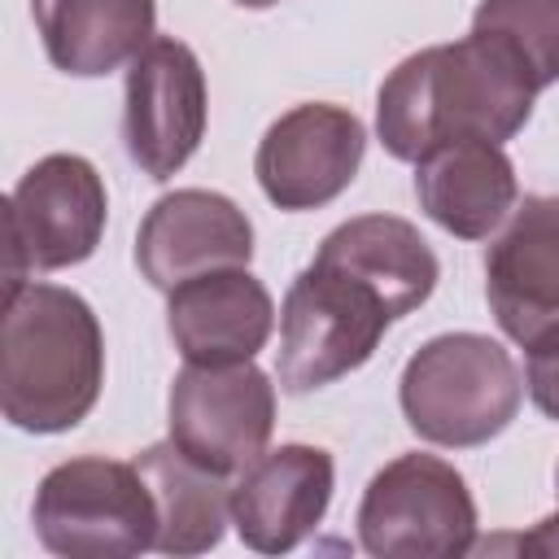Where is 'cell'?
Listing matches in <instances>:
<instances>
[{
  "instance_id": "cell-2",
  "label": "cell",
  "mask_w": 559,
  "mask_h": 559,
  "mask_svg": "<svg viewBox=\"0 0 559 559\" xmlns=\"http://www.w3.org/2000/svg\"><path fill=\"white\" fill-rule=\"evenodd\" d=\"M105 384V332L92 306L61 284H22L4 301L0 406L22 432L79 428Z\"/></svg>"
},
{
  "instance_id": "cell-16",
  "label": "cell",
  "mask_w": 559,
  "mask_h": 559,
  "mask_svg": "<svg viewBox=\"0 0 559 559\" xmlns=\"http://www.w3.org/2000/svg\"><path fill=\"white\" fill-rule=\"evenodd\" d=\"M48 61L74 79H100L140 57L157 26V0H31Z\"/></svg>"
},
{
  "instance_id": "cell-17",
  "label": "cell",
  "mask_w": 559,
  "mask_h": 559,
  "mask_svg": "<svg viewBox=\"0 0 559 559\" xmlns=\"http://www.w3.org/2000/svg\"><path fill=\"white\" fill-rule=\"evenodd\" d=\"M314 258L336 262V266L354 271L358 280H367L384 297L393 319L419 310L432 297L437 275H441L437 253L428 249L419 227L397 214H358V218L332 227Z\"/></svg>"
},
{
  "instance_id": "cell-12",
  "label": "cell",
  "mask_w": 559,
  "mask_h": 559,
  "mask_svg": "<svg viewBox=\"0 0 559 559\" xmlns=\"http://www.w3.org/2000/svg\"><path fill=\"white\" fill-rule=\"evenodd\" d=\"M485 297L515 345L559 336V197H524L511 210L485 253Z\"/></svg>"
},
{
  "instance_id": "cell-5",
  "label": "cell",
  "mask_w": 559,
  "mask_h": 559,
  "mask_svg": "<svg viewBox=\"0 0 559 559\" xmlns=\"http://www.w3.org/2000/svg\"><path fill=\"white\" fill-rule=\"evenodd\" d=\"M389 323L393 314L367 280L314 258L288 284L280 306V389L314 393L358 371L376 354Z\"/></svg>"
},
{
  "instance_id": "cell-7",
  "label": "cell",
  "mask_w": 559,
  "mask_h": 559,
  "mask_svg": "<svg viewBox=\"0 0 559 559\" xmlns=\"http://www.w3.org/2000/svg\"><path fill=\"white\" fill-rule=\"evenodd\" d=\"M105 179L87 157H39L9 192V293L22 288L31 271L87 262L105 236Z\"/></svg>"
},
{
  "instance_id": "cell-10",
  "label": "cell",
  "mask_w": 559,
  "mask_h": 559,
  "mask_svg": "<svg viewBox=\"0 0 559 559\" xmlns=\"http://www.w3.org/2000/svg\"><path fill=\"white\" fill-rule=\"evenodd\" d=\"M367 153V131L354 109L306 100L280 114L253 153V175L275 210H319L336 201Z\"/></svg>"
},
{
  "instance_id": "cell-4",
  "label": "cell",
  "mask_w": 559,
  "mask_h": 559,
  "mask_svg": "<svg viewBox=\"0 0 559 559\" xmlns=\"http://www.w3.org/2000/svg\"><path fill=\"white\" fill-rule=\"evenodd\" d=\"M44 550L66 559H131L157 542V502L135 463L83 454L57 463L31 507Z\"/></svg>"
},
{
  "instance_id": "cell-18",
  "label": "cell",
  "mask_w": 559,
  "mask_h": 559,
  "mask_svg": "<svg viewBox=\"0 0 559 559\" xmlns=\"http://www.w3.org/2000/svg\"><path fill=\"white\" fill-rule=\"evenodd\" d=\"M153 502H157V542L162 555H205L223 542L231 524V485L227 476L188 459L175 441H157L135 454Z\"/></svg>"
},
{
  "instance_id": "cell-23",
  "label": "cell",
  "mask_w": 559,
  "mask_h": 559,
  "mask_svg": "<svg viewBox=\"0 0 559 559\" xmlns=\"http://www.w3.org/2000/svg\"><path fill=\"white\" fill-rule=\"evenodd\" d=\"M555 489H559V472H555Z\"/></svg>"
},
{
  "instance_id": "cell-9",
  "label": "cell",
  "mask_w": 559,
  "mask_h": 559,
  "mask_svg": "<svg viewBox=\"0 0 559 559\" xmlns=\"http://www.w3.org/2000/svg\"><path fill=\"white\" fill-rule=\"evenodd\" d=\"M205 70L183 39L153 35L127 70L122 140L148 179H170L205 140Z\"/></svg>"
},
{
  "instance_id": "cell-21",
  "label": "cell",
  "mask_w": 559,
  "mask_h": 559,
  "mask_svg": "<svg viewBox=\"0 0 559 559\" xmlns=\"http://www.w3.org/2000/svg\"><path fill=\"white\" fill-rule=\"evenodd\" d=\"M520 550H528V555H559V515L537 520L533 533L520 537Z\"/></svg>"
},
{
  "instance_id": "cell-1",
  "label": "cell",
  "mask_w": 559,
  "mask_h": 559,
  "mask_svg": "<svg viewBox=\"0 0 559 559\" xmlns=\"http://www.w3.org/2000/svg\"><path fill=\"white\" fill-rule=\"evenodd\" d=\"M537 87L489 35L432 44L389 70L376 96V135L397 162H419L454 140L507 144L533 118Z\"/></svg>"
},
{
  "instance_id": "cell-20",
  "label": "cell",
  "mask_w": 559,
  "mask_h": 559,
  "mask_svg": "<svg viewBox=\"0 0 559 559\" xmlns=\"http://www.w3.org/2000/svg\"><path fill=\"white\" fill-rule=\"evenodd\" d=\"M524 384L533 406L546 419H559V336L542 341L528 349V367H524Z\"/></svg>"
},
{
  "instance_id": "cell-11",
  "label": "cell",
  "mask_w": 559,
  "mask_h": 559,
  "mask_svg": "<svg viewBox=\"0 0 559 559\" xmlns=\"http://www.w3.org/2000/svg\"><path fill=\"white\" fill-rule=\"evenodd\" d=\"M249 258H253L249 214L231 197L210 188H175L157 197L135 231V266L162 293L210 271L249 266Z\"/></svg>"
},
{
  "instance_id": "cell-15",
  "label": "cell",
  "mask_w": 559,
  "mask_h": 559,
  "mask_svg": "<svg viewBox=\"0 0 559 559\" xmlns=\"http://www.w3.org/2000/svg\"><path fill=\"white\" fill-rule=\"evenodd\" d=\"M419 210L459 240H485L515 210L520 183L502 144L454 140L415 162Z\"/></svg>"
},
{
  "instance_id": "cell-3",
  "label": "cell",
  "mask_w": 559,
  "mask_h": 559,
  "mask_svg": "<svg viewBox=\"0 0 559 559\" xmlns=\"http://www.w3.org/2000/svg\"><path fill=\"white\" fill-rule=\"evenodd\" d=\"M524 384L511 354L480 332H445L424 341L397 384L411 432L445 450L493 441L520 411Z\"/></svg>"
},
{
  "instance_id": "cell-14",
  "label": "cell",
  "mask_w": 559,
  "mask_h": 559,
  "mask_svg": "<svg viewBox=\"0 0 559 559\" xmlns=\"http://www.w3.org/2000/svg\"><path fill=\"white\" fill-rule=\"evenodd\" d=\"M275 328V301L249 266H227L170 288L166 332L183 362H249Z\"/></svg>"
},
{
  "instance_id": "cell-6",
  "label": "cell",
  "mask_w": 559,
  "mask_h": 559,
  "mask_svg": "<svg viewBox=\"0 0 559 559\" xmlns=\"http://www.w3.org/2000/svg\"><path fill=\"white\" fill-rule=\"evenodd\" d=\"M358 546L376 559H459L476 546V502L454 463L397 454L358 502Z\"/></svg>"
},
{
  "instance_id": "cell-13",
  "label": "cell",
  "mask_w": 559,
  "mask_h": 559,
  "mask_svg": "<svg viewBox=\"0 0 559 559\" xmlns=\"http://www.w3.org/2000/svg\"><path fill=\"white\" fill-rule=\"evenodd\" d=\"M336 485L332 454L319 445L288 441L258 454L231 485V524L258 555H288L328 515Z\"/></svg>"
},
{
  "instance_id": "cell-22",
  "label": "cell",
  "mask_w": 559,
  "mask_h": 559,
  "mask_svg": "<svg viewBox=\"0 0 559 559\" xmlns=\"http://www.w3.org/2000/svg\"><path fill=\"white\" fill-rule=\"evenodd\" d=\"M231 4H240V9H271V4H280V0H231Z\"/></svg>"
},
{
  "instance_id": "cell-19",
  "label": "cell",
  "mask_w": 559,
  "mask_h": 559,
  "mask_svg": "<svg viewBox=\"0 0 559 559\" xmlns=\"http://www.w3.org/2000/svg\"><path fill=\"white\" fill-rule=\"evenodd\" d=\"M472 31L502 44L537 92L559 83V0H480Z\"/></svg>"
},
{
  "instance_id": "cell-8",
  "label": "cell",
  "mask_w": 559,
  "mask_h": 559,
  "mask_svg": "<svg viewBox=\"0 0 559 559\" xmlns=\"http://www.w3.org/2000/svg\"><path fill=\"white\" fill-rule=\"evenodd\" d=\"M275 432V384L249 362H188L170 384V441L218 476L245 472Z\"/></svg>"
}]
</instances>
